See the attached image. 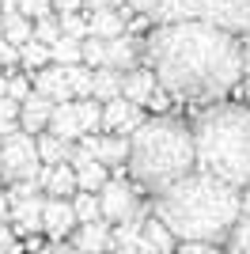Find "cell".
<instances>
[{"label": "cell", "instance_id": "obj_23", "mask_svg": "<svg viewBox=\"0 0 250 254\" xmlns=\"http://www.w3.org/2000/svg\"><path fill=\"white\" fill-rule=\"evenodd\" d=\"M91 156L99 159V163H106V167H122L125 156H129V137H122V133H95V148Z\"/></svg>", "mask_w": 250, "mask_h": 254}, {"label": "cell", "instance_id": "obj_33", "mask_svg": "<svg viewBox=\"0 0 250 254\" xmlns=\"http://www.w3.org/2000/svg\"><path fill=\"white\" fill-rule=\"evenodd\" d=\"M57 23H61V34L80 38V42H83V34H87V15H80V11H61Z\"/></svg>", "mask_w": 250, "mask_h": 254}, {"label": "cell", "instance_id": "obj_3", "mask_svg": "<svg viewBox=\"0 0 250 254\" xmlns=\"http://www.w3.org/2000/svg\"><path fill=\"white\" fill-rule=\"evenodd\" d=\"M193 171H205L228 186L250 182V106L239 103H205L193 118Z\"/></svg>", "mask_w": 250, "mask_h": 254}, {"label": "cell", "instance_id": "obj_21", "mask_svg": "<svg viewBox=\"0 0 250 254\" xmlns=\"http://www.w3.org/2000/svg\"><path fill=\"white\" fill-rule=\"evenodd\" d=\"M144 216H148V212H136V216H129V220L114 224V228H110V251H114V254H136Z\"/></svg>", "mask_w": 250, "mask_h": 254}, {"label": "cell", "instance_id": "obj_14", "mask_svg": "<svg viewBox=\"0 0 250 254\" xmlns=\"http://www.w3.org/2000/svg\"><path fill=\"white\" fill-rule=\"evenodd\" d=\"M103 64H106V68H118V72H125V68L140 64V42H136L129 31H125V34H114V38H106Z\"/></svg>", "mask_w": 250, "mask_h": 254}, {"label": "cell", "instance_id": "obj_41", "mask_svg": "<svg viewBox=\"0 0 250 254\" xmlns=\"http://www.w3.org/2000/svg\"><path fill=\"white\" fill-rule=\"evenodd\" d=\"M34 254H83V251H76L72 243L64 247V243H53V247H42V251H34Z\"/></svg>", "mask_w": 250, "mask_h": 254}, {"label": "cell", "instance_id": "obj_26", "mask_svg": "<svg viewBox=\"0 0 250 254\" xmlns=\"http://www.w3.org/2000/svg\"><path fill=\"white\" fill-rule=\"evenodd\" d=\"M76 122H80V133H99V118H103V103L99 99H72Z\"/></svg>", "mask_w": 250, "mask_h": 254}, {"label": "cell", "instance_id": "obj_16", "mask_svg": "<svg viewBox=\"0 0 250 254\" xmlns=\"http://www.w3.org/2000/svg\"><path fill=\"white\" fill-rule=\"evenodd\" d=\"M72 247L83 251V254H106V251H110V224H106L103 216L80 224L76 235H72Z\"/></svg>", "mask_w": 250, "mask_h": 254}, {"label": "cell", "instance_id": "obj_42", "mask_svg": "<svg viewBox=\"0 0 250 254\" xmlns=\"http://www.w3.org/2000/svg\"><path fill=\"white\" fill-rule=\"evenodd\" d=\"M87 8H122L125 0H83Z\"/></svg>", "mask_w": 250, "mask_h": 254}, {"label": "cell", "instance_id": "obj_35", "mask_svg": "<svg viewBox=\"0 0 250 254\" xmlns=\"http://www.w3.org/2000/svg\"><path fill=\"white\" fill-rule=\"evenodd\" d=\"M27 91H31V80H27V76H4V95H8V99L19 103Z\"/></svg>", "mask_w": 250, "mask_h": 254}, {"label": "cell", "instance_id": "obj_31", "mask_svg": "<svg viewBox=\"0 0 250 254\" xmlns=\"http://www.w3.org/2000/svg\"><path fill=\"white\" fill-rule=\"evenodd\" d=\"M50 61L53 64H76V61H80V38L61 34V38L50 46Z\"/></svg>", "mask_w": 250, "mask_h": 254}, {"label": "cell", "instance_id": "obj_25", "mask_svg": "<svg viewBox=\"0 0 250 254\" xmlns=\"http://www.w3.org/2000/svg\"><path fill=\"white\" fill-rule=\"evenodd\" d=\"M34 152H38L42 163H64V159H68V152H72V144L42 129V133H34Z\"/></svg>", "mask_w": 250, "mask_h": 254}, {"label": "cell", "instance_id": "obj_27", "mask_svg": "<svg viewBox=\"0 0 250 254\" xmlns=\"http://www.w3.org/2000/svg\"><path fill=\"white\" fill-rule=\"evenodd\" d=\"M0 19H4V42H8V46L19 50L23 42H31V19H27V15H19V11H4Z\"/></svg>", "mask_w": 250, "mask_h": 254}, {"label": "cell", "instance_id": "obj_11", "mask_svg": "<svg viewBox=\"0 0 250 254\" xmlns=\"http://www.w3.org/2000/svg\"><path fill=\"white\" fill-rule=\"evenodd\" d=\"M34 179H38L46 197H72L76 193V175L68 163H42Z\"/></svg>", "mask_w": 250, "mask_h": 254}, {"label": "cell", "instance_id": "obj_45", "mask_svg": "<svg viewBox=\"0 0 250 254\" xmlns=\"http://www.w3.org/2000/svg\"><path fill=\"white\" fill-rule=\"evenodd\" d=\"M0 95H4V76H0Z\"/></svg>", "mask_w": 250, "mask_h": 254}, {"label": "cell", "instance_id": "obj_9", "mask_svg": "<svg viewBox=\"0 0 250 254\" xmlns=\"http://www.w3.org/2000/svg\"><path fill=\"white\" fill-rule=\"evenodd\" d=\"M136 15L152 23H171V19H193V0H125Z\"/></svg>", "mask_w": 250, "mask_h": 254}, {"label": "cell", "instance_id": "obj_8", "mask_svg": "<svg viewBox=\"0 0 250 254\" xmlns=\"http://www.w3.org/2000/svg\"><path fill=\"white\" fill-rule=\"evenodd\" d=\"M140 122H144V106H136V103H129L125 95H118V99H106V103H103L99 129H103V133H122V137H129Z\"/></svg>", "mask_w": 250, "mask_h": 254}, {"label": "cell", "instance_id": "obj_13", "mask_svg": "<svg viewBox=\"0 0 250 254\" xmlns=\"http://www.w3.org/2000/svg\"><path fill=\"white\" fill-rule=\"evenodd\" d=\"M42 193H34V197H23V201H11L8 205V224H11V232H19V235H34L42 232Z\"/></svg>", "mask_w": 250, "mask_h": 254}, {"label": "cell", "instance_id": "obj_12", "mask_svg": "<svg viewBox=\"0 0 250 254\" xmlns=\"http://www.w3.org/2000/svg\"><path fill=\"white\" fill-rule=\"evenodd\" d=\"M50 110H53V103L46 95H38V91H27V95L19 99V118H15V122H19V129L23 133H42V129H46V122H50Z\"/></svg>", "mask_w": 250, "mask_h": 254}, {"label": "cell", "instance_id": "obj_4", "mask_svg": "<svg viewBox=\"0 0 250 254\" xmlns=\"http://www.w3.org/2000/svg\"><path fill=\"white\" fill-rule=\"evenodd\" d=\"M125 167H129L133 182H140L152 193L171 186L182 175H189L193 171V133H189V126L175 114L144 118L129 133Z\"/></svg>", "mask_w": 250, "mask_h": 254}, {"label": "cell", "instance_id": "obj_39", "mask_svg": "<svg viewBox=\"0 0 250 254\" xmlns=\"http://www.w3.org/2000/svg\"><path fill=\"white\" fill-rule=\"evenodd\" d=\"M239 53H243V76H250V34L239 38Z\"/></svg>", "mask_w": 250, "mask_h": 254}, {"label": "cell", "instance_id": "obj_15", "mask_svg": "<svg viewBox=\"0 0 250 254\" xmlns=\"http://www.w3.org/2000/svg\"><path fill=\"white\" fill-rule=\"evenodd\" d=\"M34 91L38 95H46L50 103H68V84H64V64H42V68H34Z\"/></svg>", "mask_w": 250, "mask_h": 254}, {"label": "cell", "instance_id": "obj_18", "mask_svg": "<svg viewBox=\"0 0 250 254\" xmlns=\"http://www.w3.org/2000/svg\"><path fill=\"white\" fill-rule=\"evenodd\" d=\"M136 254H175V235L163 228V220L156 216H144L140 224V247Z\"/></svg>", "mask_w": 250, "mask_h": 254}, {"label": "cell", "instance_id": "obj_20", "mask_svg": "<svg viewBox=\"0 0 250 254\" xmlns=\"http://www.w3.org/2000/svg\"><path fill=\"white\" fill-rule=\"evenodd\" d=\"M129 31V23H125L122 8H91L87 15V34L95 38H114V34H125Z\"/></svg>", "mask_w": 250, "mask_h": 254}, {"label": "cell", "instance_id": "obj_1", "mask_svg": "<svg viewBox=\"0 0 250 254\" xmlns=\"http://www.w3.org/2000/svg\"><path fill=\"white\" fill-rule=\"evenodd\" d=\"M140 61L152 68L156 84L171 91V99L186 103H220L243 84L239 34L205 19L156 23L140 42Z\"/></svg>", "mask_w": 250, "mask_h": 254}, {"label": "cell", "instance_id": "obj_34", "mask_svg": "<svg viewBox=\"0 0 250 254\" xmlns=\"http://www.w3.org/2000/svg\"><path fill=\"white\" fill-rule=\"evenodd\" d=\"M15 11L27 15V19H38V15H50V0H15Z\"/></svg>", "mask_w": 250, "mask_h": 254}, {"label": "cell", "instance_id": "obj_30", "mask_svg": "<svg viewBox=\"0 0 250 254\" xmlns=\"http://www.w3.org/2000/svg\"><path fill=\"white\" fill-rule=\"evenodd\" d=\"M31 38L42 46H53L57 38H61V23H57V15H38V19H31Z\"/></svg>", "mask_w": 250, "mask_h": 254}, {"label": "cell", "instance_id": "obj_10", "mask_svg": "<svg viewBox=\"0 0 250 254\" xmlns=\"http://www.w3.org/2000/svg\"><path fill=\"white\" fill-rule=\"evenodd\" d=\"M76 228V212L68 197H46L42 201V232H50V239H64Z\"/></svg>", "mask_w": 250, "mask_h": 254}, {"label": "cell", "instance_id": "obj_46", "mask_svg": "<svg viewBox=\"0 0 250 254\" xmlns=\"http://www.w3.org/2000/svg\"><path fill=\"white\" fill-rule=\"evenodd\" d=\"M0 38H4V19H0Z\"/></svg>", "mask_w": 250, "mask_h": 254}, {"label": "cell", "instance_id": "obj_36", "mask_svg": "<svg viewBox=\"0 0 250 254\" xmlns=\"http://www.w3.org/2000/svg\"><path fill=\"white\" fill-rule=\"evenodd\" d=\"M175 254H220V247L216 243H193V239H189V243H182Z\"/></svg>", "mask_w": 250, "mask_h": 254}, {"label": "cell", "instance_id": "obj_24", "mask_svg": "<svg viewBox=\"0 0 250 254\" xmlns=\"http://www.w3.org/2000/svg\"><path fill=\"white\" fill-rule=\"evenodd\" d=\"M118 95H122V72H118V68H106V64L91 68V99L106 103V99H118Z\"/></svg>", "mask_w": 250, "mask_h": 254}, {"label": "cell", "instance_id": "obj_2", "mask_svg": "<svg viewBox=\"0 0 250 254\" xmlns=\"http://www.w3.org/2000/svg\"><path fill=\"white\" fill-rule=\"evenodd\" d=\"M239 212V186L212 179L205 171H189L171 186L156 190L152 216L182 243H224Z\"/></svg>", "mask_w": 250, "mask_h": 254}, {"label": "cell", "instance_id": "obj_44", "mask_svg": "<svg viewBox=\"0 0 250 254\" xmlns=\"http://www.w3.org/2000/svg\"><path fill=\"white\" fill-rule=\"evenodd\" d=\"M243 80H247V106H250V76H243Z\"/></svg>", "mask_w": 250, "mask_h": 254}, {"label": "cell", "instance_id": "obj_43", "mask_svg": "<svg viewBox=\"0 0 250 254\" xmlns=\"http://www.w3.org/2000/svg\"><path fill=\"white\" fill-rule=\"evenodd\" d=\"M0 224H8V197H4V190H0Z\"/></svg>", "mask_w": 250, "mask_h": 254}, {"label": "cell", "instance_id": "obj_19", "mask_svg": "<svg viewBox=\"0 0 250 254\" xmlns=\"http://www.w3.org/2000/svg\"><path fill=\"white\" fill-rule=\"evenodd\" d=\"M231 254H250V182L239 190V212H235V224L228 232Z\"/></svg>", "mask_w": 250, "mask_h": 254}, {"label": "cell", "instance_id": "obj_29", "mask_svg": "<svg viewBox=\"0 0 250 254\" xmlns=\"http://www.w3.org/2000/svg\"><path fill=\"white\" fill-rule=\"evenodd\" d=\"M68 205H72V212H76V224L99 220V197H95L91 190H76L72 197H68Z\"/></svg>", "mask_w": 250, "mask_h": 254}, {"label": "cell", "instance_id": "obj_5", "mask_svg": "<svg viewBox=\"0 0 250 254\" xmlns=\"http://www.w3.org/2000/svg\"><path fill=\"white\" fill-rule=\"evenodd\" d=\"M42 167L38 152H34V137L31 133H8L0 137V182H15V179H34Z\"/></svg>", "mask_w": 250, "mask_h": 254}, {"label": "cell", "instance_id": "obj_40", "mask_svg": "<svg viewBox=\"0 0 250 254\" xmlns=\"http://www.w3.org/2000/svg\"><path fill=\"white\" fill-rule=\"evenodd\" d=\"M50 8L53 11H80L83 0H50Z\"/></svg>", "mask_w": 250, "mask_h": 254}, {"label": "cell", "instance_id": "obj_17", "mask_svg": "<svg viewBox=\"0 0 250 254\" xmlns=\"http://www.w3.org/2000/svg\"><path fill=\"white\" fill-rule=\"evenodd\" d=\"M156 87H159L156 76H152V68H144V64H133V68L122 72V95L129 99V103H136V106H144Z\"/></svg>", "mask_w": 250, "mask_h": 254}, {"label": "cell", "instance_id": "obj_32", "mask_svg": "<svg viewBox=\"0 0 250 254\" xmlns=\"http://www.w3.org/2000/svg\"><path fill=\"white\" fill-rule=\"evenodd\" d=\"M19 64H23V68H31V72L42 68V64H50V46L34 42V38H31V42H23L19 46Z\"/></svg>", "mask_w": 250, "mask_h": 254}, {"label": "cell", "instance_id": "obj_22", "mask_svg": "<svg viewBox=\"0 0 250 254\" xmlns=\"http://www.w3.org/2000/svg\"><path fill=\"white\" fill-rule=\"evenodd\" d=\"M46 133H53V137L61 140H80V122H76V110H72V99L68 103H53L50 110V122H46Z\"/></svg>", "mask_w": 250, "mask_h": 254}, {"label": "cell", "instance_id": "obj_6", "mask_svg": "<svg viewBox=\"0 0 250 254\" xmlns=\"http://www.w3.org/2000/svg\"><path fill=\"white\" fill-rule=\"evenodd\" d=\"M193 19H205L243 38L250 34V0H193Z\"/></svg>", "mask_w": 250, "mask_h": 254}, {"label": "cell", "instance_id": "obj_38", "mask_svg": "<svg viewBox=\"0 0 250 254\" xmlns=\"http://www.w3.org/2000/svg\"><path fill=\"white\" fill-rule=\"evenodd\" d=\"M15 61H19V50L0 38V68H8V64H15Z\"/></svg>", "mask_w": 250, "mask_h": 254}, {"label": "cell", "instance_id": "obj_28", "mask_svg": "<svg viewBox=\"0 0 250 254\" xmlns=\"http://www.w3.org/2000/svg\"><path fill=\"white\" fill-rule=\"evenodd\" d=\"M64 84H68V95L72 99H87L91 95V68H87L83 61L64 64Z\"/></svg>", "mask_w": 250, "mask_h": 254}, {"label": "cell", "instance_id": "obj_37", "mask_svg": "<svg viewBox=\"0 0 250 254\" xmlns=\"http://www.w3.org/2000/svg\"><path fill=\"white\" fill-rule=\"evenodd\" d=\"M19 118V103L8 95H0V122H15Z\"/></svg>", "mask_w": 250, "mask_h": 254}, {"label": "cell", "instance_id": "obj_7", "mask_svg": "<svg viewBox=\"0 0 250 254\" xmlns=\"http://www.w3.org/2000/svg\"><path fill=\"white\" fill-rule=\"evenodd\" d=\"M95 197H99V216L106 224H122L129 216H136V212H144L140 209V197H136V186L125 179H106L95 190Z\"/></svg>", "mask_w": 250, "mask_h": 254}]
</instances>
